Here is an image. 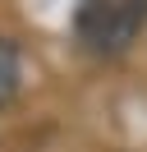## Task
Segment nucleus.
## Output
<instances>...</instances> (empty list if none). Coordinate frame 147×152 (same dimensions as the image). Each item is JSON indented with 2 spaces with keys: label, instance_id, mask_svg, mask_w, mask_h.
I'll list each match as a JSON object with an SVG mask.
<instances>
[{
  "label": "nucleus",
  "instance_id": "1",
  "mask_svg": "<svg viewBox=\"0 0 147 152\" xmlns=\"http://www.w3.org/2000/svg\"><path fill=\"white\" fill-rule=\"evenodd\" d=\"M74 28L92 56H124L147 28V0H87Z\"/></svg>",
  "mask_w": 147,
  "mask_h": 152
},
{
  "label": "nucleus",
  "instance_id": "2",
  "mask_svg": "<svg viewBox=\"0 0 147 152\" xmlns=\"http://www.w3.org/2000/svg\"><path fill=\"white\" fill-rule=\"evenodd\" d=\"M18 92H23V51L9 32H0V111H9Z\"/></svg>",
  "mask_w": 147,
  "mask_h": 152
}]
</instances>
